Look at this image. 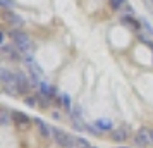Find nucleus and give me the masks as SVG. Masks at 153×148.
Returning <instances> with one entry per match:
<instances>
[{"instance_id":"2eb2a0df","label":"nucleus","mask_w":153,"mask_h":148,"mask_svg":"<svg viewBox=\"0 0 153 148\" xmlns=\"http://www.w3.org/2000/svg\"><path fill=\"white\" fill-rule=\"evenodd\" d=\"M126 4V0H110V7L114 10H119V9H122Z\"/></svg>"},{"instance_id":"f257e3e1","label":"nucleus","mask_w":153,"mask_h":148,"mask_svg":"<svg viewBox=\"0 0 153 148\" xmlns=\"http://www.w3.org/2000/svg\"><path fill=\"white\" fill-rule=\"evenodd\" d=\"M134 145L138 148H150L153 145V136H152V129L148 127H141L136 136H134Z\"/></svg>"},{"instance_id":"4be33fe9","label":"nucleus","mask_w":153,"mask_h":148,"mask_svg":"<svg viewBox=\"0 0 153 148\" xmlns=\"http://www.w3.org/2000/svg\"><path fill=\"white\" fill-rule=\"evenodd\" d=\"M62 98H64V103H65V107H67V109H71V98L67 97V95H64Z\"/></svg>"},{"instance_id":"ddd939ff","label":"nucleus","mask_w":153,"mask_h":148,"mask_svg":"<svg viewBox=\"0 0 153 148\" xmlns=\"http://www.w3.org/2000/svg\"><path fill=\"white\" fill-rule=\"evenodd\" d=\"M12 78H14V72H12V71L5 69V67L0 69V79H2V83H7V81H10Z\"/></svg>"},{"instance_id":"412c9836","label":"nucleus","mask_w":153,"mask_h":148,"mask_svg":"<svg viewBox=\"0 0 153 148\" xmlns=\"http://www.w3.org/2000/svg\"><path fill=\"white\" fill-rule=\"evenodd\" d=\"M65 148H77L76 138H72V136H71V140H69V143H67V145H65Z\"/></svg>"},{"instance_id":"39448f33","label":"nucleus","mask_w":153,"mask_h":148,"mask_svg":"<svg viewBox=\"0 0 153 148\" xmlns=\"http://www.w3.org/2000/svg\"><path fill=\"white\" fill-rule=\"evenodd\" d=\"M4 19H5V21H7L14 29H16V28H21L22 24H24V21H22L21 16H17L16 12H9V10L4 14Z\"/></svg>"},{"instance_id":"f8f14e48","label":"nucleus","mask_w":153,"mask_h":148,"mask_svg":"<svg viewBox=\"0 0 153 148\" xmlns=\"http://www.w3.org/2000/svg\"><path fill=\"white\" fill-rule=\"evenodd\" d=\"M122 24H126V26H129V28L132 29V31H136V29H139V22L134 21V17L132 16H122Z\"/></svg>"},{"instance_id":"b1692460","label":"nucleus","mask_w":153,"mask_h":148,"mask_svg":"<svg viewBox=\"0 0 153 148\" xmlns=\"http://www.w3.org/2000/svg\"><path fill=\"white\" fill-rule=\"evenodd\" d=\"M119 148H127V147H119Z\"/></svg>"},{"instance_id":"5701e85b","label":"nucleus","mask_w":153,"mask_h":148,"mask_svg":"<svg viewBox=\"0 0 153 148\" xmlns=\"http://www.w3.org/2000/svg\"><path fill=\"white\" fill-rule=\"evenodd\" d=\"M143 26H145V28H146V29H148V31H150V33L153 35V28H152V26H150V24H148L146 21H143Z\"/></svg>"},{"instance_id":"20e7f679","label":"nucleus","mask_w":153,"mask_h":148,"mask_svg":"<svg viewBox=\"0 0 153 148\" xmlns=\"http://www.w3.org/2000/svg\"><path fill=\"white\" fill-rule=\"evenodd\" d=\"M0 54L5 57V59H9V60H19V59H21L19 52L14 48V45H4V47L0 48Z\"/></svg>"},{"instance_id":"423d86ee","label":"nucleus","mask_w":153,"mask_h":148,"mask_svg":"<svg viewBox=\"0 0 153 148\" xmlns=\"http://www.w3.org/2000/svg\"><path fill=\"white\" fill-rule=\"evenodd\" d=\"M36 126H38V131H40V134H42L43 138H47V140H50V138H53V134H52V127L47 124V122H43L42 119H35Z\"/></svg>"},{"instance_id":"4468645a","label":"nucleus","mask_w":153,"mask_h":148,"mask_svg":"<svg viewBox=\"0 0 153 148\" xmlns=\"http://www.w3.org/2000/svg\"><path fill=\"white\" fill-rule=\"evenodd\" d=\"M97 126H98L100 131H107V129H110V127H112V122H110V120H98Z\"/></svg>"},{"instance_id":"aec40b11","label":"nucleus","mask_w":153,"mask_h":148,"mask_svg":"<svg viewBox=\"0 0 153 148\" xmlns=\"http://www.w3.org/2000/svg\"><path fill=\"white\" fill-rule=\"evenodd\" d=\"M0 5L4 9H10L14 7V0H0Z\"/></svg>"},{"instance_id":"f3484780","label":"nucleus","mask_w":153,"mask_h":148,"mask_svg":"<svg viewBox=\"0 0 153 148\" xmlns=\"http://www.w3.org/2000/svg\"><path fill=\"white\" fill-rule=\"evenodd\" d=\"M38 102H40V105L42 107H48L50 105V97H47V95H40V97H38Z\"/></svg>"},{"instance_id":"a211bd4d","label":"nucleus","mask_w":153,"mask_h":148,"mask_svg":"<svg viewBox=\"0 0 153 148\" xmlns=\"http://www.w3.org/2000/svg\"><path fill=\"white\" fill-rule=\"evenodd\" d=\"M24 103L28 107H36L38 105V100H36V97H26L24 98Z\"/></svg>"},{"instance_id":"f03ea898","label":"nucleus","mask_w":153,"mask_h":148,"mask_svg":"<svg viewBox=\"0 0 153 148\" xmlns=\"http://www.w3.org/2000/svg\"><path fill=\"white\" fill-rule=\"evenodd\" d=\"M10 38H12V42L16 43V47L19 50H26L31 47V40H29V36L26 35V33H22V31H10Z\"/></svg>"},{"instance_id":"6ab92c4d","label":"nucleus","mask_w":153,"mask_h":148,"mask_svg":"<svg viewBox=\"0 0 153 148\" xmlns=\"http://www.w3.org/2000/svg\"><path fill=\"white\" fill-rule=\"evenodd\" d=\"M76 143H77V148H91L90 143L86 140H83V138H76Z\"/></svg>"},{"instance_id":"7ed1b4c3","label":"nucleus","mask_w":153,"mask_h":148,"mask_svg":"<svg viewBox=\"0 0 153 148\" xmlns=\"http://www.w3.org/2000/svg\"><path fill=\"white\" fill-rule=\"evenodd\" d=\"M52 134H53V138L52 140L55 141L57 145H60V147H64L65 148V145L69 143V140H71V136L65 131H62V129H59V127H52Z\"/></svg>"},{"instance_id":"9b49d317","label":"nucleus","mask_w":153,"mask_h":148,"mask_svg":"<svg viewBox=\"0 0 153 148\" xmlns=\"http://www.w3.org/2000/svg\"><path fill=\"white\" fill-rule=\"evenodd\" d=\"M10 119H12V112H9V110H5V109H2V110H0V126L7 127L9 124H10Z\"/></svg>"},{"instance_id":"393cba45","label":"nucleus","mask_w":153,"mask_h":148,"mask_svg":"<svg viewBox=\"0 0 153 148\" xmlns=\"http://www.w3.org/2000/svg\"><path fill=\"white\" fill-rule=\"evenodd\" d=\"M152 136H153V129H152Z\"/></svg>"},{"instance_id":"0eeeda50","label":"nucleus","mask_w":153,"mask_h":148,"mask_svg":"<svg viewBox=\"0 0 153 148\" xmlns=\"http://www.w3.org/2000/svg\"><path fill=\"white\" fill-rule=\"evenodd\" d=\"M12 120H14V124L16 126H21V127H26L29 124V117L28 115H24L22 112H19V110H14L12 112Z\"/></svg>"},{"instance_id":"6e6552de","label":"nucleus","mask_w":153,"mask_h":148,"mask_svg":"<svg viewBox=\"0 0 153 148\" xmlns=\"http://www.w3.org/2000/svg\"><path fill=\"white\" fill-rule=\"evenodd\" d=\"M16 81H17V86H19V91L21 93H26L31 88L29 85V79L22 74V72H16Z\"/></svg>"},{"instance_id":"1a4fd4ad","label":"nucleus","mask_w":153,"mask_h":148,"mask_svg":"<svg viewBox=\"0 0 153 148\" xmlns=\"http://www.w3.org/2000/svg\"><path fill=\"white\" fill-rule=\"evenodd\" d=\"M4 91L7 93V95H19V86H17V81H16V74H14V78L10 79V81H7V83H4Z\"/></svg>"},{"instance_id":"9d476101","label":"nucleus","mask_w":153,"mask_h":148,"mask_svg":"<svg viewBox=\"0 0 153 148\" xmlns=\"http://www.w3.org/2000/svg\"><path fill=\"white\" fill-rule=\"evenodd\" d=\"M127 136H129V129L127 127H117L110 134V138L114 141H124V140H127Z\"/></svg>"},{"instance_id":"dca6fc26","label":"nucleus","mask_w":153,"mask_h":148,"mask_svg":"<svg viewBox=\"0 0 153 148\" xmlns=\"http://www.w3.org/2000/svg\"><path fill=\"white\" fill-rule=\"evenodd\" d=\"M40 90H42V93H43V95H47V97L52 95V88H50L47 83H40Z\"/></svg>"}]
</instances>
